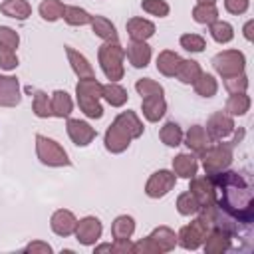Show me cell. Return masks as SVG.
Here are the masks:
<instances>
[{"label": "cell", "mask_w": 254, "mask_h": 254, "mask_svg": "<svg viewBox=\"0 0 254 254\" xmlns=\"http://www.w3.org/2000/svg\"><path fill=\"white\" fill-rule=\"evenodd\" d=\"M64 2L62 0H42V4L38 6V12L42 16V20L46 22H58L64 14Z\"/></svg>", "instance_id": "cell-39"}, {"label": "cell", "mask_w": 254, "mask_h": 254, "mask_svg": "<svg viewBox=\"0 0 254 254\" xmlns=\"http://www.w3.org/2000/svg\"><path fill=\"white\" fill-rule=\"evenodd\" d=\"M32 111L36 117L40 119H48L52 117V101H50V95L42 89H36L34 91V97H32Z\"/></svg>", "instance_id": "cell-37"}, {"label": "cell", "mask_w": 254, "mask_h": 254, "mask_svg": "<svg viewBox=\"0 0 254 254\" xmlns=\"http://www.w3.org/2000/svg\"><path fill=\"white\" fill-rule=\"evenodd\" d=\"M177 212L181 214V216H194V214H198V210H200V204H198V200L192 196V192L190 190H185V192H181L179 196H177Z\"/></svg>", "instance_id": "cell-38"}, {"label": "cell", "mask_w": 254, "mask_h": 254, "mask_svg": "<svg viewBox=\"0 0 254 254\" xmlns=\"http://www.w3.org/2000/svg\"><path fill=\"white\" fill-rule=\"evenodd\" d=\"M175 185H177V175L169 169H159L147 179L145 194L149 198H163L175 189Z\"/></svg>", "instance_id": "cell-8"}, {"label": "cell", "mask_w": 254, "mask_h": 254, "mask_svg": "<svg viewBox=\"0 0 254 254\" xmlns=\"http://www.w3.org/2000/svg\"><path fill=\"white\" fill-rule=\"evenodd\" d=\"M208 230H210V226L206 224V220L202 216H196L194 220H190L177 232V244L185 250H198L202 246Z\"/></svg>", "instance_id": "cell-7"}, {"label": "cell", "mask_w": 254, "mask_h": 254, "mask_svg": "<svg viewBox=\"0 0 254 254\" xmlns=\"http://www.w3.org/2000/svg\"><path fill=\"white\" fill-rule=\"evenodd\" d=\"M97 60L101 65L103 75L109 81H119L125 75V48L119 44V40H111V42H103L97 50Z\"/></svg>", "instance_id": "cell-4"}, {"label": "cell", "mask_w": 254, "mask_h": 254, "mask_svg": "<svg viewBox=\"0 0 254 254\" xmlns=\"http://www.w3.org/2000/svg\"><path fill=\"white\" fill-rule=\"evenodd\" d=\"M230 246H232V234L222 228H210L202 242L204 254H222L230 250Z\"/></svg>", "instance_id": "cell-16"}, {"label": "cell", "mask_w": 254, "mask_h": 254, "mask_svg": "<svg viewBox=\"0 0 254 254\" xmlns=\"http://www.w3.org/2000/svg\"><path fill=\"white\" fill-rule=\"evenodd\" d=\"M212 67L214 71L224 79L232 77L238 73H244L246 67V56L240 50H222L212 58Z\"/></svg>", "instance_id": "cell-6"}, {"label": "cell", "mask_w": 254, "mask_h": 254, "mask_svg": "<svg viewBox=\"0 0 254 254\" xmlns=\"http://www.w3.org/2000/svg\"><path fill=\"white\" fill-rule=\"evenodd\" d=\"M65 56H67V62H69L73 73H75L79 79H83V77H95L93 65L89 64V60H87L81 52H77V50L71 48V46H65Z\"/></svg>", "instance_id": "cell-22"}, {"label": "cell", "mask_w": 254, "mask_h": 254, "mask_svg": "<svg viewBox=\"0 0 254 254\" xmlns=\"http://www.w3.org/2000/svg\"><path fill=\"white\" fill-rule=\"evenodd\" d=\"M111 252L115 254H133V242L131 238H121L111 242Z\"/></svg>", "instance_id": "cell-50"}, {"label": "cell", "mask_w": 254, "mask_h": 254, "mask_svg": "<svg viewBox=\"0 0 254 254\" xmlns=\"http://www.w3.org/2000/svg\"><path fill=\"white\" fill-rule=\"evenodd\" d=\"M189 181H190L189 190H190V192H192V196L198 200L200 208H206V206H210V204H214V202H216L214 185H212V181H210V177H208V175H204V177L194 175V177H192V179H189Z\"/></svg>", "instance_id": "cell-11"}, {"label": "cell", "mask_w": 254, "mask_h": 254, "mask_svg": "<svg viewBox=\"0 0 254 254\" xmlns=\"http://www.w3.org/2000/svg\"><path fill=\"white\" fill-rule=\"evenodd\" d=\"M135 91H137L141 97H147V95H155V93H161V95H165V89H163V85H161L159 81L151 79V77H141V79H137V83H135Z\"/></svg>", "instance_id": "cell-42"}, {"label": "cell", "mask_w": 254, "mask_h": 254, "mask_svg": "<svg viewBox=\"0 0 254 254\" xmlns=\"http://www.w3.org/2000/svg\"><path fill=\"white\" fill-rule=\"evenodd\" d=\"M192 20L196 24H204V26L212 24L214 20H218V8H216V4H198L196 2V6L192 8Z\"/></svg>", "instance_id": "cell-40"}, {"label": "cell", "mask_w": 254, "mask_h": 254, "mask_svg": "<svg viewBox=\"0 0 254 254\" xmlns=\"http://www.w3.org/2000/svg\"><path fill=\"white\" fill-rule=\"evenodd\" d=\"M93 252H111V242H103V244H93Z\"/></svg>", "instance_id": "cell-52"}, {"label": "cell", "mask_w": 254, "mask_h": 254, "mask_svg": "<svg viewBox=\"0 0 254 254\" xmlns=\"http://www.w3.org/2000/svg\"><path fill=\"white\" fill-rule=\"evenodd\" d=\"M0 12L8 18H14V20H28L32 16V6L28 0H4L0 4Z\"/></svg>", "instance_id": "cell-26"}, {"label": "cell", "mask_w": 254, "mask_h": 254, "mask_svg": "<svg viewBox=\"0 0 254 254\" xmlns=\"http://www.w3.org/2000/svg\"><path fill=\"white\" fill-rule=\"evenodd\" d=\"M125 56H127V60H129V64H131L133 67L143 69V67H147L149 62H151L153 50H151V46H149L147 42H133V40H131V42L127 44V48H125Z\"/></svg>", "instance_id": "cell-19"}, {"label": "cell", "mask_w": 254, "mask_h": 254, "mask_svg": "<svg viewBox=\"0 0 254 254\" xmlns=\"http://www.w3.org/2000/svg\"><path fill=\"white\" fill-rule=\"evenodd\" d=\"M208 32H210V38L218 44H228L234 38V28L226 20H214L212 24H208Z\"/></svg>", "instance_id": "cell-35"}, {"label": "cell", "mask_w": 254, "mask_h": 254, "mask_svg": "<svg viewBox=\"0 0 254 254\" xmlns=\"http://www.w3.org/2000/svg\"><path fill=\"white\" fill-rule=\"evenodd\" d=\"M91 32L97 36V38H101L103 42H111V40H119V36H117V28H115V24L109 20V18H105V16H91Z\"/></svg>", "instance_id": "cell-29"}, {"label": "cell", "mask_w": 254, "mask_h": 254, "mask_svg": "<svg viewBox=\"0 0 254 254\" xmlns=\"http://www.w3.org/2000/svg\"><path fill=\"white\" fill-rule=\"evenodd\" d=\"M125 28H127V34H129V38L133 42H147L151 36H155V30H157L151 20L139 18V16L129 18L127 24H125Z\"/></svg>", "instance_id": "cell-20"}, {"label": "cell", "mask_w": 254, "mask_h": 254, "mask_svg": "<svg viewBox=\"0 0 254 254\" xmlns=\"http://www.w3.org/2000/svg\"><path fill=\"white\" fill-rule=\"evenodd\" d=\"M206 135L210 141H224L226 137H230L236 131V123L234 117L228 115L226 111H214L208 119H206V127H204Z\"/></svg>", "instance_id": "cell-9"}, {"label": "cell", "mask_w": 254, "mask_h": 254, "mask_svg": "<svg viewBox=\"0 0 254 254\" xmlns=\"http://www.w3.org/2000/svg\"><path fill=\"white\" fill-rule=\"evenodd\" d=\"M250 85L248 81V75L246 73H238V75H232V77H224V87L228 93H242L246 91Z\"/></svg>", "instance_id": "cell-44"}, {"label": "cell", "mask_w": 254, "mask_h": 254, "mask_svg": "<svg viewBox=\"0 0 254 254\" xmlns=\"http://www.w3.org/2000/svg\"><path fill=\"white\" fill-rule=\"evenodd\" d=\"M224 8H226V12L240 16L250 8V0H224Z\"/></svg>", "instance_id": "cell-49"}, {"label": "cell", "mask_w": 254, "mask_h": 254, "mask_svg": "<svg viewBox=\"0 0 254 254\" xmlns=\"http://www.w3.org/2000/svg\"><path fill=\"white\" fill-rule=\"evenodd\" d=\"M183 143L187 145L189 153H192V155H196L200 159L204 155V151L210 147L212 141L208 139V135H206L202 125H190L187 129V133L183 135Z\"/></svg>", "instance_id": "cell-14"}, {"label": "cell", "mask_w": 254, "mask_h": 254, "mask_svg": "<svg viewBox=\"0 0 254 254\" xmlns=\"http://www.w3.org/2000/svg\"><path fill=\"white\" fill-rule=\"evenodd\" d=\"M62 18L69 26H87L91 22V14L79 6H64Z\"/></svg>", "instance_id": "cell-36"}, {"label": "cell", "mask_w": 254, "mask_h": 254, "mask_svg": "<svg viewBox=\"0 0 254 254\" xmlns=\"http://www.w3.org/2000/svg\"><path fill=\"white\" fill-rule=\"evenodd\" d=\"M18 67V56L16 50L8 48V46H0V69L4 71H12Z\"/></svg>", "instance_id": "cell-45"}, {"label": "cell", "mask_w": 254, "mask_h": 254, "mask_svg": "<svg viewBox=\"0 0 254 254\" xmlns=\"http://www.w3.org/2000/svg\"><path fill=\"white\" fill-rule=\"evenodd\" d=\"M181 60L183 58L177 52H173V50L159 52V56H157V69H159V73H163L165 77H175Z\"/></svg>", "instance_id": "cell-30"}, {"label": "cell", "mask_w": 254, "mask_h": 254, "mask_svg": "<svg viewBox=\"0 0 254 254\" xmlns=\"http://www.w3.org/2000/svg\"><path fill=\"white\" fill-rule=\"evenodd\" d=\"M198 157L192 153H179L173 159V173L177 175V179H192L198 173Z\"/></svg>", "instance_id": "cell-21"}, {"label": "cell", "mask_w": 254, "mask_h": 254, "mask_svg": "<svg viewBox=\"0 0 254 254\" xmlns=\"http://www.w3.org/2000/svg\"><path fill=\"white\" fill-rule=\"evenodd\" d=\"M183 129H181V125L179 123H175V121H167L163 127H161V131H159V139L167 145V147H179L181 143H183Z\"/></svg>", "instance_id": "cell-34"}, {"label": "cell", "mask_w": 254, "mask_h": 254, "mask_svg": "<svg viewBox=\"0 0 254 254\" xmlns=\"http://www.w3.org/2000/svg\"><path fill=\"white\" fill-rule=\"evenodd\" d=\"M75 224H77V218H75V214H73L71 210H67V208L56 210V212L52 214V218H50V226H52L54 234H58V236H62V238L71 236L73 230H75Z\"/></svg>", "instance_id": "cell-17"}, {"label": "cell", "mask_w": 254, "mask_h": 254, "mask_svg": "<svg viewBox=\"0 0 254 254\" xmlns=\"http://www.w3.org/2000/svg\"><path fill=\"white\" fill-rule=\"evenodd\" d=\"M73 234L81 246H93L99 242V238L103 234V224L97 216H83L77 220Z\"/></svg>", "instance_id": "cell-10"}, {"label": "cell", "mask_w": 254, "mask_h": 254, "mask_svg": "<svg viewBox=\"0 0 254 254\" xmlns=\"http://www.w3.org/2000/svg\"><path fill=\"white\" fill-rule=\"evenodd\" d=\"M200 73H202L200 64H198L196 60H190V58H189V60H181L175 77H177L181 83H185V85H192Z\"/></svg>", "instance_id": "cell-31"}, {"label": "cell", "mask_w": 254, "mask_h": 254, "mask_svg": "<svg viewBox=\"0 0 254 254\" xmlns=\"http://www.w3.org/2000/svg\"><path fill=\"white\" fill-rule=\"evenodd\" d=\"M24 252H28V254H52L54 248L44 240H32L30 244L24 246Z\"/></svg>", "instance_id": "cell-48"}, {"label": "cell", "mask_w": 254, "mask_h": 254, "mask_svg": "<svg viewBox=\"0 0 254 254\" xmlns=\"http://www.w3.org/2000/svg\"><path fill=\"white\" fill-rule=\"evenodd\" d=\"M198 4H216V0H196Z\"/></svg>", "instance_id": "cell-53"}, {"label": "cell", "mask_w": 254, "mask_h": 254, "mask_svg": "<svg viewBox=\"0 0 254 254\" xmlns=\"http://www.w3.org/2000/svg\"><path fill=\"white\" fill-rule=\"evenodd\" d=\"M133 254H161V250L151 240V236H145V238H139L137 242H133Z\"/></svg>", "instance_id": "cell-47"}, {"label": "cell", "mask_w": 254, "mask_h": 254, "mask_svg": "<svg viewBox=\"0 0 254 254\" xmlns=\"http://www.w3.org/2000/svg\"><path fill=\"white\" fill-rule=\"evenodd\" d=\"M250 105H252V99L246 91L242 93H230V97L226 99L224 103V111L232 117H242L250 111Z\"/></svg>", "instance_id": "cell-27"}, {"label": "cell", "mask_w": 254, "mask_h": 254, "mask_svg": "<svg viewBox=\"0 0 254 254\" xmlns=\"http://www.w3.org/2000/svg\"><path fill=\"white\" fill-rule=\"evenodd\" d=\"M133 232H135V218L131 214H119L111 222V236H113V240L131 238Z\"/></svg>", "instance_id": "cell-32"}, {"label": "cell", "mask_w": 254, "mask_h": 254, "mask_svg": "<svg viewBox=\"0 0 254 254\" xmlns=\"http://www.w3.org/2000/svg\"><path fill=\"white\" fill-rule=\"evenodd\" d=\"M192 87H194L196 95H200V97L208 99V97L216 95V91H218V81H216V77H214L212 73L202 71V73L196 77V81L192 83Z\"/></svg>", "instance_id": "cell-33"}, {"label": "cell", "mask_w": 254, "mask_h": 254, "mask_svg": "<svg viewBox=\"0 0 254 254\" xmlns=\"http://www.w3.org/2000/svg\"><path fill=\"white\" fill-rule=\"evenodd\" d=\"M101 99H105L111 107H123L129 99V93L117 81H109V83H101Z\"/></svg>", "instance_id": "cell-25"}, {"label": "cell", "mask_w": 254, "mask_h": 254, "mask_svg": "<svg viewBox=\"0 0 254 254\" xmlns=\"http://www.w3.org/2000/svg\"><path fill=\"white\" fill-rule=\"evenodd\" d=\"M252 28H254V20H248V22L244 24V28H242L244 38H246L248 42H252Z\"/></svg>", "instance_id": "cell-51"}, {"label": "cell", "mask_w": 254, "mask_h": 254, "mask_svg": "<svg viewBox=\"0 0 254 254\" xmlns=\"http://www.w3.org/2000/svg\"><path fill=\"white\" fill-rule=\"evenodd\" d=\"M149 236H151V240L159 246L161 254H163V252H171V250H175V246H177V234H175V230L169 228V226H165V224L153 228Z\"/></svg>", "instance_id": "cell-28"}, {"label": "cell", "mask_w": 254, "mask_h": 254, "mask_svg": "<svg viewBox=\"0 0 254 254\" xmlns=\"http://www.w3.org/2000/svg\"><path fill=\"white\" fill-rule=\"evenodd\" d=\"M131 141H133V139L127 135V131H125L121 125H117L115 121L105 129L103 145H105V149H107L109 153H113V155H119V153L127 151L129 145H131Z\"/></svg>", "instance_id": "cell-13"}, {"label": "cell", "mask_w": 254, "mask_h": 254, "mask_svg": "<svg viewBox=\"0 0 254 254\" xmlns=\"http://www.w3.org/2000/svg\"><path fill=\"white\" fill-rule=\"evenodd\" d=\"M22 101V89L16 75L0 73V107H16Z\"/></svg>", "instance_id": "cell-15"}, {"label": "cell", "mask_w": 254, "mask_h": 254, "mask_svg": "<svg viewBox=\"0 0 254 254\" xmlns=\"http://www.w3.org/2000/svg\"><path fill=\"white\" fill-rule=\"evenodd\" d=\"M141 8H143V12H147L151 16H157V18H165L171 12V6L165 0H143Z\"/></svg>", "instance_id": "cell-43"}, {"label": "cell", "mask_w": 254, "mask_h": 254, "mask_svg": "<svg viewBox=\"0 0 254 254\" xmlns=\"http://www.w3.org/2000/svg\"><path fill=\"white\" fill-rule=\"evenodd\" d=\"M36 155L40 159L42 165L46 167H69L71 165V159L67 155V151L52 137H46V135H36Z\"/></svg>", "instance_id": "cell-5"}, {"label": "cell", "mask_w": 254, "mask_h": 254, "mask_svg": "<svg viewBox=\"0 0 254 254\" xmlns=\"http://www.w3.org/2000/svg\"><path fill=\"white\" fill-rule=\"evenodd\" d=\"M141 111H143V117H145L149 123H157V121L163 119L165 113H167L165 95L155 93V95L143 97V99H141Z\"/></svg>", "instance_id": "cell-18"}, {"label": "cell", "mask_w": 254, "mask_h": 254, "mask_svg": "<svg viewBox=\"0 0 254 254\" xmlns=\"http://www.w3.org/2000/svg\"><path fill=\"white\" fill-rule=\"evenodd\" d=\"M75 99L79 109L89 119H101L103 117V105H101V83L95 77H83L75 83Z\"/></svg>", "instance_id": "cell-2"}, {"label": "cell", "mask_w": 254, "mask_h": 254, "mask_svg": "<svg viewBox=\"0 0 254 254\" xmlns=\"http://www.w3.org/2000/svg\"><path fill=\"white\" fill-rule=\"evenodd\" d=\"M208 177L214 185L216 204L236 222L248 226L254 220V192L246 177L238 171L228 169Z\"/></svg>", "instance_id": "cell-1"}, {"label": "cell", "mask_w": 254, "mask_h": 254, "mask_svg": "<svg viewBox=\"0 0 254 254\" xmlns=\"http://www.w3.org/2000/svg\"><path fill=\"white\" fill-rule=\"evenodd\" d=\"M113 121H115L117 125H121V127L127 131V135H129L131 139H139V137L145 133L143 121H141V119H139V115H137L135 111H131V109L121 111Z\"/></svg>", "instance_id": "cell-24"}, {"label": "cell", "mask_w": 254, "mask_h": 254, "mask_svg": "<svg viewBox=\"0 0 254 254\" xmlns=\"http://www.w3.org/2000/svg\"><path fill=\"white\" fill-rule=\"evenodd\" d=\"M179 44H181L183 50H187V52H190V54H200V52H204V48H206V40H204L200 34H194V32L183 34V36L179 38Z\"/></svg>", "instance_id": "cell-41"}, {"label": "cell", "mask_w": 254, "mask_h": 254, "mask_svg": "<svg viewBox=\"0 0 254 254\" xmlns=\"http://www.w3.org/2000/svg\"><path fill=\"white\" fill-rule=\"evenodd\" d=\"M242 135H244V131L240 129V131L234 135L232 141H226V143H220V141H218L216 145H210V147L204 151V155L200 157V159H202L204 175H216V173H222V171H226V169L232 165V159H234L232 149H234L236 143H240Z\"/></svg>", "instance_id": "cell-3"}, {"label": "cell", "mask_w": 254, "mask_h": 254, "mask_svg": "<svg viewBox=\"0 0 254 254\" xmlns=\"http://www.w3.org/2000/svg\"><path fill=\"white\" fill-rule=\"evenodd\" d=\"M0 46H8L12 50H16L20 46V36L14 28L10 26H0Z\"/></svg>", "instance_id": "cell-46"}, {"label": "cell", "mask_w": 254, "mask_h": 254, "mask_svg": "<svg viewBox=\"0 0 254 254\" xmlns=\"http://www.w3.org/2000/svg\"><path fill=\"white\" fill-rule=\"evenodd\" d=\"M50 101H52V117H58V119H67L73 111V99L67 91L64 89H56L52 95H50Z\"/></svg>", "instance_id": "cell-23"}, {"label": "cell", "mask_w": 254, "mask_h": 254, "mask_svg": "<svg viewBox=\"0 0 254 254\" xmlns=\"http://www.w3.org/2000/svg\"><path fill=\"white\" fill-rule=\"evenodd\" d=\"M65 131H67L71 143L77 145V147H87V145L97 137L95 127H91V125H89L87 121H83V119H71V117H67Z\"/></svg>", "instance_id": "cell-12"}]
</instances>
